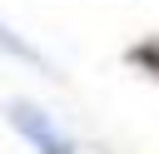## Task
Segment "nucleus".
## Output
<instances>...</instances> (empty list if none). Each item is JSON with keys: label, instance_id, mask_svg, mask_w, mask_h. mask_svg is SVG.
Returning a JSON list of instances; mask_svg holds the SVG:
<instances>
[{"label": "nucleus", "instance_id": "nucleus-1", "mask_svg": "<svg viewBox=\"0 0 159 154\" xmlns=\"http://www.w3.org/2000/svg\"><path fill=\"white\" fill-rule=\"evenodd\" d=\"M129 60H134L139 70H149V75L159 79V40H144V45H134V50H129Z\"/></svg>", "mask_w": 159, "mask_h": 154}]
</instances>
